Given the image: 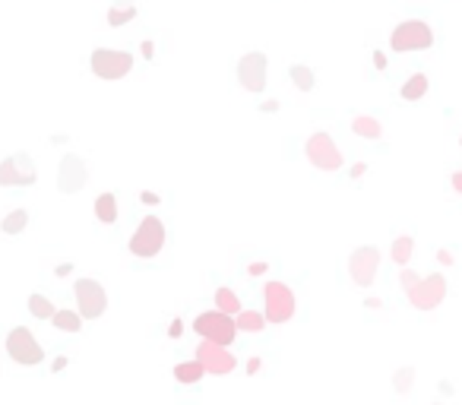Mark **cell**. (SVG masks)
<instances>
[{"label":"cell","instance_id":"14","mask_svg":"<svg viewBox=\"0 0 462 405\" xmlns=\"http://www.w3.org/2000/svg\"><path fill=\"white\" fill-rule=\"evenodd\" d=\"M86 180H89L86 162L80 156H73V152H67L60 158V168H57V190L60 194H80L86 187Z\"/></svg>","mask_w":462,"mask_h":405},{"label":"cell","instance_id":"23","mask_svg":"<svg viewBox=\"0 0 462 405\" xmlns=\"http://www.w3.org/2000/svg\"><path fill=\"white\" fill-rule=\"evenodd\" d=\"M51 323H54V330H60V332H80L82 330V317L76 314V310H54Z\"/></svg>","mask_w":462,"mask_h":405},{"label":"cell","instance_id":"5","mask_svg":"<svg viewBox=\"0 0 462 405\" xmlns=\"http://www.w3.org/2000/svg\"><path fill=\"white\" fill-rule=\"evenodd\" d=\"M434 45V32L425 19H405L393 29L389 35V48L396 54H409V51H427Z\"/></svg>","mask_w":462,"mask_h":405},{"label":"cell","instance_id":"32","mask_svg":"<svg viewBox=\"0 0 462 405\" xmlns=\"http://www.w3.org/2000/svg\"><path fill=\"white\" fill-rule=\"evenodd\" d=\"M67 364H70V361L64 358V355H60V358H54V361H51V370H54V374H60V370L67 368Z\"/></svg>","mask_w":462,"mask_h":405},{"label":"cell","instance_id":"34","mask_svg":"<svg viewBox=\"0 0 462 405\" xmlns=\"http://www.w3.org/2000/svg\"><path fill=\"white\" fill-rule=\"evenodd\" d=\"M140 200L146 202V206H156V202H158V196L152 194V190H142V194H140Z\"/></svg>","mask_w":462,"mask_h":405},{"label":"cell","instance_id":"39","mask_svg":"<svg viewBox=\"0 0 462 405\" xmlns=\"http://www.w3.org/2000/svg\"><path fill=\"white\" fill-rule=\"evenodd\" d=\"M70 272H73V266H70V263H60V266H57V276H70Z\"/></svg>","mask_w":462,"mask_h":405},{"label":"cell","instance_id":"17","mask_svg":"<svg viewBox=\"0 0 462 405\" xmlns=\"http://www.w3.org/2000/svg\"><path fill=\"white\" fill-rule=\"evenodd\" d=\"M206 377V370H203L200 361H181V364H174V380L181 383V386H196V383Z\"/></svg>","mask_w":462,"mask_h":405},{"label":"cell","instance_id":"11","mask_svg":"<svg viewBox=\"0 0 462 405\" xmlns=\"http://www.w3.org/2000/svg\"><path fill=\"white\" fill-rule=\"evenodd\" d=\"M35 178V162L26 152H13L0 162V187H32Z\"/></svg>","mask_w":462,"mask_h":405},{"label":"cell","instance_id":"24","mask_svg":"<svg viewBox=\"0 0 462 405\" xmlns=\"http://www.w3.org/2000/svg\"><path fill=\"white\" fill-rule=\"evenodd\" d=\"M26 225H29V212L26 209H13L3 216V222H0V232L3 234H23Z\"/></svg>","mask_w":462,"mask_h":405},{"label":"cell","instance_id":"41","mask_svg":"<svg viewBox=\"0 0 462 405\" xmlns=\"http://www.w3.org/2000/svg\"><path fill=\"white\" fill-rule=\"evenodd\" d=\"M459 146H462V136H459Z\"/></svg>","mask_w":462,"mask_h":405},{"label":"cell","instance_id":"12","mask_svg":"<svg viewBox=\"0 0 462 405\" xmlns=\"http://www.w3.org/2000/svg\"><path fill=\"white\" fill-rule=\"evenodd\" d=\"M196 361L203 364V370L212 377H225L231 374V370L238 368V358L228 352L225 346H216V342H206V339H200V346H196Z\"/></svg>","mask_w":462,"mask_h":405},{"label":"cell","instance_id":"40","mask_svg":"<svg viewBox=\"0 0 462 405\" xmlns=\"http://www.w3.org/2000/svg\"><path fill=\"white\" fill-rule=\"evenodd\" d=\"M118 7H133V0H118Z\"/></svg>","mask_w":462,"mask_h":405},{"label":"cell","instance_id":"6","mask_svg":"<svg viewBox=\"0 0 462 405\" xmlns=\"http://www.w3.org/2000/svg\"><path fill=\"white\" fill-rule=\"evenodd\" d=\"M194 332L206 342H216V346L228 348L234 339H238V326H234V317H225L219 314L216 308L212 310H203L200 317L194 320Z\"/></svg>","mask_w":462,"mask_h":405},{"label":"cell","instance_id":"2","mask_svg":"<svg viewBox=\"0 0 462 405\" xmlns=\"http://www.w3.org/2000/svg\"><path fill=\"white\" fill-rule=\"evenodd\" d=\"M165 241H168V232H165V222L158 216H146L136 225V232L130 234L127 241V250L133 256H140V260H152V256L162 254Z\"/></svg>","mask_w":462,"mask_h":405},{"label":"cell","instance_id":"36","mask_svg":"<svg viewBox=\"0 0 462 405\" xmlns=\"http://www.w3.org/2000/svg\"><path fill=\"white\" fill-rule=\"evenodd\" d=\"M260 111H269V114H276V111H279V102H272V98H269V102H263V105H260Z\"/></svg>","mask_w":462,"mask_h":405},{"label":"cell","instance_id":"30","mask_svg":"<svg viewBox=\"0 0 462 405\" xmlns=\"http://www.w3.org/2000/svg\"><path fill=\"white\" fill-rule=\"evenodd\" d=\"M373 70H387V54L373 51Z\"/></svg>","mask_w":462,"mask_h":405},{"label":"cell","instance_id":"16","mask_svg":"<svg viewBox=\"0 0 462 405\" xmlns=\"http://www.w3.org/2000/svg\"><path fill=\"white\" fill-rule=\"evenodd\" d=\"M351 133L364 136V140H380L383 124L377 117H371V114H355V117H351Z\"/></svg>","mask_w":462,"mask_h":405},{"label":"cell","instance_id":"8","mask_svg":"<svg viewBox=\"0 0 462 405\" xmlns=\"http://www.w3.org/2000/svg\"><path fill=\"white\" fill-rule=\"evenodd\" d=\"M89 67L98 79H124L133 70V54L114 51V48H95L89 57Z\"/></svg>","mask_w":462,"mask_h":405},{"label":"cell","instance_id":"13","mask_svg":"<svg viewBox=\"0 0 462 405\" xmlns=\"http://www.w3.org/2000/svg\"><path fill=\"white\" fill-rule=\"evenodd\" d=\"M266 73H269V60L263 51H247L238 60V83L247 92H254V95L266 89Z\"/></svg>","mask_w":462,"mask_h":405},{"label":"cell","instance_id":"42","mask_svg":"<svg viewBox=\"0 0 462 405\" xmlns=\"http://www.w3.org/2000/svg\"><path fill=\"white\" fill-rule=\"evenodd\" d=\"M434 405H443V402H434Z\"/></svg>","mask_w":462,"mask_h":405},{"label":"cell","instance_id":"22","mask_svg":"<svg viewBox=\"0 0 462 405\" xmlns=\"http://www.w3.org/2000/svg\"><path fill=\"white\" fill-rule=\"evenodd\" d=\"M288 76H291V83L298 86V92H311L317 86V76H313V70L307 64H291Z\"/></svg>","mask_w":462,"mask_h":405},{"label":"cell","instance_id":"1","mask_svg":"<svg viewBox=\"0 0 462 405\" xmlns=\"http://www.w3.org/2000/svg\"><path fill=\"white\" fill-rule=\"evenodd\" d=\"M399 285H403L405 298H409V304L415 310H437L440 304H443V298H447V276L443 272H434V276H418L415 270H409V266H403V272H399Z\"/></svg>","mask_w":462,"mask_h":405},{"label":"cell","instance_id":"21","mask_svg":"<svg viewBox=\"0 0 462 405\" xmlns=\"http://www.w3.org/2000/svg\"><path fill=\"white\" fill-rule=\"evenodd\" d=\"M412 254H415V238H412V234H399V238L393 241V247H389V256H393V263L405 266V263L412 260Z\"/></svg>","mask_w":462,"mask_h":405},{"label":"cell","instance_id":"33","mask_svg":"<svg viewBox=\"0 0 462 405\" xmlns=\"http://www.w3.org/2000/svg\"><path fill=\"white\" fill-rule=\"evenodd\" d=\"M450 184H453V190H456V194H462V168H459V171H453Z\"/></svg>","mask_w":462,"mask_h":405},{"label":"cell","instance_id":"38","mask_svg":"<svg viewBox=\"0 0 462 405\" xmlns=\"http://www.w3.org/2000/svg\"><path fill=\"white\" fill-rule=\"evenodd\" d=\"M364 304H367V308H371V310H380V308H383V301H380V298H367Z\"/></svg>","mask_w":462,"mask_h":405},{"label":"cell","instance_id":"10","mask_svg":"<svg viewBox=\"0 0 462 405\" xmlns=\"http://www.w3.org/2000/svg\"><path fill=\"white\" fill-rule=\"evenodd\" d=\"M377 270H380V250L373 247V244H364V247L351 250V256H349V279L355 282V285H361V288L373 285Z\"/></svg>","mask_w":462,"mask_h":405},{"label":"cell","instance_id":"20","mask_svg":"<svg viewBox=\"0 0 462 405\" xmlns=\"http://www.w3.org/2000/svg\"><path fill=\"white\" fill-rule=\"evenodd\" d=\"M95 218L104 225H114L118 222V196L114 194H102L95 200Z\"/></svg>","mask_w":462,"mask_h":405},{"label":"cell","instance_id":"35","mask_svg":"<svg viewBox=\"0 0 462 405\" xmlns=\"http://www.w3.org/2000/svg\"><path fill=\"white\" fill-rule=\"evenodd\" d=\"M140 51H142V57L149 60L152 54H156V45H152V41H142V45H140Z\"/></svg>","mask_w":462,"mask_h":405},{"label":"cell","instance_id":"27","mask_svg":"<svg viewBox=\"0 0 462 405\" xmlns=\"http://www.w3.org/2000/svg\"><path fill=\"white\" fill-rule=\"evenodd\" d=\"M136 19V7H111L108 10V26H124Z\"/></svg>","mask_w":462,"mask_h":405},{"label":"cell","instance_id":"29","mask_svg":"<svg viewBox=\"0 0 462 405\" xmlns=\"http://www.w3.org/2000/svg\"><path fill=\"white\" fill-rule=\"evenodd\" d=\"M168 336H172V339L184 336V320H181V317H174V320H172V326H168Z\"/></svg>","mask_w":462,"mask_h":405},{"label":"cell","instance_id":"3","mask_svg":"<svg viewBox=\"0 0 462 405\" xmlns=\"http://www.w3.org/2000/svg\"><path fill=\"white\" fill-rule=\"evenodd\" d=\"M295 310H298L295 292L279 279H269L263 285V317H266V323H288Z\"/></svg>","mask_w":462,"mask_h":405},{"label":"cell","instance_id":"25","mask_svg":"<svg viewBox=\"0 0 462 405\" xmlns=\"http://www.w3.org/2000/svg\"><path fill=\"white\" fill-rule=\"evenodd\" d=\"M54 304H51V298H48V294H29V314L35 317V320H51L54 317Z\"/></svg>","mask_w":462,"mask_h":405},{"label":"cell","instance_id":"15","mask_svg":"<svg viewBox=\"0 0 462 405\" xmlns=\"http://www.w3.org/2000/svg\"><path fill=\"white\" fill-rule=\"evenodd\" d=\"M212 304H216V310L219 314H225V317H238L241 310V298H238V292L234 288H228V285H222V288H216V294H212Z\"/></svg>","mask_w":462,"mask_h":405},{"label":"cell","instance_id":"31","mask_svg":"<svg viewBox=\"0 0 462 405\" xmlns=\"http://www.w3.org/2000/svg\"><path fill=\"white\" fill-rule=\"evenodd\" d=\"M260 368H263V361H260V358H250V361L244 364L247 374H260Z\"/></svg>","mask_w":462,"mask_h":405},{"label":"cell","instance_id":"18","mask_svg":"<svg viewBox=\"0 0 462 405\" xmlns=\"http://www.w3.org/2000/svg\"><path fill=\"white\" fill-rule=\"evenodd\" d=\"M427 76L425 73H412L409 79L403 83V89H399V95H403V102H421V98L427 95Z\"/></svg>","mask_w":462,"mask_h":405},{"label":"cell","instance_id":"9","mask_svg":"<svg viewBox=\"0 0 462 405\" xmlns=\"http://www.w3.org/2000/svg\"><path fill=\"white\" fill-rule=\"evenodd\" d=\"M7 355L23 368H35V364L45 361V348L38 346V339L26 326H13L7 332Z\"/></svg>","mask_w":462,"mask_h":405},{"label":"cell","instance_id":"28","mask_svg":"<svg viewBox=\"0 0 462 405\" xmlns=\"http://www.w3.org/2000/svg\"><path fill=\"white\" fill-rule=\"evenodd\" d=\"M269 272V263L266 260H257V263H250L247 266V276H266Z\"/></svg>","mask_w":462,"mask_h":405},{"label":"cell","instance_id":"7","mask_svg":"<svg viewBox=\"0 0 462 405\" xmlns=\"http://www.w3.org/2000/svg\"><path fill=\"white\" fill-rule=\"evenodd\" d=\"M73 298H76V314L82 320H98L108 310V292L95 279H76L73 282Z\"/></svg>","mask_w":462,"mask_h":405},{"label":"cell","instance_id":"4","mask_svg":"<svg viewBox=\"0 0 462 405\" xmlns=\"http://www.w3.org/2000/svg\"><path fill=\"white\" fill-rule=\"evenodd\" d=\"M304 156L307 162H311L313 168H320V171H342L345 168V156L342 149L335 146V140L326 133V130H320V133H311L304 143Z\"/></svg>","mask_w":462,"mask_h":405},{"label":"cell","instance_id":"26","mask_svg":"<svg viewBox=\"0 0 462 405\" xmlns=\"http://www.w3.org/2000/svg\"><path fill=\"white\" fill-rule=\"evenodd\" d=\"M412 383H415V368H412V364H405V368H399L393 374V390L399 393V396H405V393L412 390Z\"/></svg>","mask_w":462,"mask_h":405},{"label":"cell","instance_id":"19","mask_svg":"<svg viewBox=\"0 0 462 405\" xmlns=\"http://www.w3.org/2000/svg\"><path fill=\"white\" fill-rule=\"evenodd\" d=\"M234 326H238V332L257 336V332L266 330V317H263V310H241V314L234 317Z\"/></svg>","mask_w":462,"mask_h":405},{"label":"cell","instance_id":"37","mask_svg":"<svg viewBox=\"0 0 462 405\" xmlns=\"http://www.w3.org/2000/svg\"><path fill=\"white\" fill-rule=\"evenodd\" d=\"M364 171H367V165H364V162H358V165H351V178H361Z\"/></svg>","mask_w":462,"mask_h":405}]
</instances>
